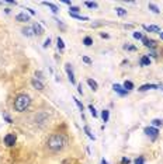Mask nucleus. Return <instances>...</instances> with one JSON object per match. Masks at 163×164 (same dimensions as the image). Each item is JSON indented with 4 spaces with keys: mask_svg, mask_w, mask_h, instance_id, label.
<instances>
[{
    "mask_svg": "<svg viewBox=\"0 0 163 164\" xmlns=\"http://www.w3.org/2000/svg\"><path fill=\"white\" fill-rule=\"evenodd\" d=\"M17 142V138H16L14 133H9V135L4 136V145L9 146V147H13Z\"/></svg>",
    "mask_w": 163,
    "mask_h": 164,
    "instance_id": "3",
    "label": "nucleus"
},
{
    "mask_svg": "<svg viewBox=\"0 0 163 164\" xmlns=\"http://www.w3.org/2000/svg\"><path fill=\"white\" fill-rule=\"evenodd\" d=\"M142 42L146 48H155L156 46V41L153 39H149V38H142Z\"/></svg>",
    "mask_w": 163,
    "mask_h": 164,
    "instance_id": "7",
    "label": "nucleus"
},
{
    "mask_svg": "<svg viewBox=\"0 0 163 164\" xmlns=\"http://www.w3.org/2000/svg\"><path fill=\"white\" fill-rule=\"evenodd\" d=\"M23 34H24L26 36H33L34 35L33 27H26V28H23Z\"/></svg>",
    "mask_w": 163,
    "mask_h": 164,
    "instance_id": "13",
    "label": "nucleus"
},
{
    "mask_svg": "<svg viewBox=\"0 0 163 164\" xmlns=\"http://www.w3.org/2000/svg\"><path fill=\"white\" fill-rule=\"evenodd\" d=\"M83 62H84V63H87V65H90V63H91V59H90V58H87V56H83Z\"/></svg>",
    "mask_w": 163,
    "mask_h": 164,
    "instance_id": "31",
    "label": "nucleus"
},
{
    "mask_svg": "<svg viewBox=\"0 0 163 164\" xmlns=\"http://www.w3.org/2000/svg\"><path fill=\"white\" fill-rule=\"evenodd\" d=\"M42 4H45V6H48V7L51 9V10H52V11H54V13H58V11H59V9H58V7H56V6H55V4L49 3V2H44V3H42Z\"/></svg>",
    "mask_w": 163,
    "mask_h": 164,
    "instance_id": "18",
    "label": "nucleus"
},
{
    "mask_svg": "<svg viewBox=\"0 0 163 164\" xmlns=\"http://www.w3.org/2000/svg\"><path fill=\"white\" fill-rule=\"evenodd\" d=\"M139 63H141V66H149L151 65V58L149 56H142Z\"/></svg>",
    "mask_w": 163,
    "mask_h": 164,
    "instance_id": "15",
    "label": "nucleus"
},
{
    "mask_svg": "<svg viewBox=\"0 0 163 164\" xmlns=\"http://www.w3.org/2000/svg\"><path fill=\"white\" fill-rule=\"evenodd\" d=\"M89 111H90V114H91V115H93V117H97V111H96V108H94V107H93V105H89Z\"/></svg>",
    "mask_w": 163,
    "mask_h": 164,
    "instance_id": "26",
    "label": "nucleus"
},
{
    "mask_svg": "<svg viewBox=\"0 0 163 164\" xmlns=\"http://www.w3.org/2000/svg\"><path fill=\"white\" fill-rule=\"evenodd\" d=\"M101 164H108V161H107V160H104V159H103V160H101Z\"/></svg>",
    "mask_w": 163,
    "mask_h": 164,
    "instance_id": "39",
    "label": "nucleus"
},
{
    "mask_svg": "<svg viewBox=\"0 0 163 164\" xmlns=\"http://www.w3.org/2000/svg\"><path fill=\"white\" fill-rule=\"evenodd\" d=\"M31 83H33V86L37 88V90H44V84L41 83L40 80H37V79H33V81H31Z\"/></svg>",
    "mask_w": 163,
    "mask_h": 164,
    "instance_id": "14",
    "label": "nucleus"
},
{
    "mask_svg": "<svg viewBox=\"0 0 163 164\" xmlns=\"http://www.w3.org/2000/svg\"><path fill=\"white\" fill-rule=\"evenodd\" d=\"M49 45H51V39L48 38V39H45V42H44V45H42V46H44V48H48V46H49Z\"/></svg>",
    "mask_w": 163,
    "mask_h": 164,
    "instance_id": "30",
    "label": "nucleus"
},
{
    "mask_svg": "<svg viewBox=\"0 0 163 164\" xmlns=\"http://www.w3.org/2000/svg\"><path fill=\"white\" fill-rule=\"evenodd\" d=\"M30 102H31V100H30V97L27 94L17 95V98L14 100V109L17 112H23V111H26L28 108Z\"/></svg>",
    "mask_w": 163,
    "mask_h": 164,
    "instance_id": "2",
    "label": "nucleus"
},
{
    "mask_svg": "<svg viewBox=\"0 0 163 164\" xmlns=\"http://www.w3.org/2000/svg\"><path fill=\"white\" fill-rule=\"evenodd\" d=\"M124 49H129V51H135L136 48H135V46H131V45H124Z\"/></svg>",
    "mask_w": 163,
    "mask_h": 164,
    "instance_id": "32",
    "label": "nucleus"
},
{
    "mask_svg": "<svg viewBox=\"0 0 163 164\" xmlns=\"http://www.w3.org/2000/svg\"><path fill=\"white\" fill-rule=\"evenodd\" d=\"M33 29H34V34H35V35H42V34H44L42 27H41L38 22H35V24L33 26Z\"/></svg>",
    "mask_w": 163,
    "mask_h": 164,
    "instance_id": "9",
    "label": "nucleus"
},
{
    "mask_svg": "<svg viewBox=\"0 0 163 164\" xmlns=\"http://www.w3.org/2000/svg\"><path fill=\"white\" fill-rule=\"evenodd\" d=\"M122 87L125 88V90H127V91H131V90H132V88H134V83H132V81H129V80H127V81H125V83L122 84Z\"/></svg>",
    "mask_w": 163,
    "mask_h": 164,
    "instance_id": "16",
    "label": "nucleus"
},
{
    "mask_svg": "<svg viewBox=\"0 0 163 164\" xmlns=\"http://www.w3.org/2000/svg\"><path fill=\"white\" fill-rule=\"evenodd\" d=\"M135 164H145V159H144L142 156H139L136 160H135Z\"/></svg>",
    "mask_w": 163,
    "mask_h": 164,
    "instance_id": "27",
    "label": "nucleus"
},
{
    "mask_svg": "<svg viewBox=\"0 0 163 164\" xmlns=\"http://www.w3.org/2000/svg\"><path fill=\"white\" fill-rule=\"evenodd\" d=\"M26 10H28V13H30V14H31V15H34V14H35V11H34L33 9H26Z\"/></svg>",
    "mask_w": 163,
    "mask_h": 164,
    "instance_id": "36",
    "label": "nucleus"
},
{
    "mask_svg": "<svg viewBox=\"0 0 163 164\" xmlns=\"http://www.w3.org/2000/svg\"><path fill=\"white\" fill-rule=\"evenodd\" d=\"M149 10H152L153 13H155V14H159L160 13V10H159V7H158V6H155V4H152V3H149Z\"/></svg>",
    "mask_w": 163,
    "mask_h": 164,
    "instance_id": "19",
    "label": "nucleus"
},
{
    "mask_svg": "<svg viewBox=\"0 0 163 164\" xmlns=\"http://www.w3.org/2000/svg\"><path fill=\"white\" fill-rule=\"evenodd\" d=\"M84 4H86V7H89V9H97V6H98L96 2H86Z\"/></svg>",
    "mask_w": 163,
    "mask_h": 164,
    "instance_id": "22",
    "label": "nucleus"
},
{
    "mask_svg": "<svg viewBox=\"0 0 163 164\" xmlns=\"http://www.w3.org/2000/svg\"><path fill=\"white\" fill-rule=\"evenodd\" d=\"M112 90L115 91L117 94H120L121 97H125V95H127L128 93H129V91L125 90V88H124L122 86H121V84H112Z\"/></svg>",
    "mask_w": 163,
    "mask_h": 164,
    "instance_id": "6",
    "label": "nucleus"
},
{
    "mask_svg": "<svg viewBox=\"0 0 163 164\" xmlns=\"http://www.w3.org/2000/svg\"><path fill=\"white\" fill-rule=\"evenodd\" d=\"M87 84L90 86V88L93 91H97L98 84H97V81H96V80H93V79H87Z\"/></svg>",
    "mask_w": 163,
    "mask_h": 164,
    "instance_id": "11",
    "label": "nucleus"
},
{
    "mask_svg": "<svg viewBox=\"0 0 163 164\" xmlns=\"http://www.w3.org/2000/svg\"><path fill=\"white\" fill-rule=\"evenodd\" d=\"M101 118H103V122H108V118H110V111L108 109H104V111H103Z\"/></svg>",
    "mask_w": 163,
    "mask_h": 164,
    "instance_id": "17",
    "label": "nucleus"
},
{
    "mask_svg": "<svg viewBox=\"0 0 163 164\" xmlns=\"http://www.w3.org/2000/svg\"><path fill=\"white\" fill-rule=\"evenodd\" d=\"M73 101H75V104H76V105L79 107V109H80V111H83V104H82V102H80L79 100L76 98V97H73Z\"/></svg>",
    "mask_w": 163,
    "mask_h": 164,
    "instance_id": "25",
    "label": "nucleus"
},
{
    "mask_svg": "<svg viewBox=\"0 0 163 164\" xmlns=\"http://www.w3.org/2000/svg\"><path fill=\"white\" fill-rule=\"evenodd\" d=\"M144 29H146L149 32H160V28L158 26H144Z\"/></svg>",
    "mask_w": 163,
    "mask_h": 164,
    "instance_id": "10",
    "label": "nucleus"
},
{
    "mask_svg": "<svg viewBox=\"0 0 163 164\" xmlns=\"http://www.w3.org/2000/svg\"><path fill=\"white\" fill-rule=\"evenodd\" d=\"M77 91H79V94H83V90H82V84L77 86Z\"/></svg>",
    "mask_w": 163,
    "mask_h": 164,
    "instance_id": "35",
    "label": "nucleus"
},
{
    "mask_svg": "<svg viewBox=\"0 0 163 164\" xmlns=\"http://www.w3.org/2000/svg\"><path fill=\"white\" fill-rule=\"evenodd\" d=\"M151 88H158V86H156V84H144V86H141L138 90L139 91H146V90H151Z\"/></svg>",
    "mask_w": 163,
    "mask_h": 164,
    "instance_id": "12",
    "label": "nucleus"
},
{
    "mask_svg": "<svg viewBox=\"0 0 163 164\" xmlns=\"http://www.w3.org/2000/svg\"><path fill=\"white\" fill-rule=\"evenodd\" d=\"M16 20L20 21V22H27V21H30V17L26 14V13H20V14L16 15Z\"/></svg>",
    "mask_w": 163,
    "mask_h": 164,
    "instance_id": "8",
    "label": "nucleus"
},
{
    "mask_svg": "<svg viewBox=\"0 0 163 164\" xmlns=\"http://www.w3.org/2000/svg\"><path fill=\"white\" fill-rule=\"evenodd\" d=\"M56 45H58V49H65V44H63V41H62V38H58L56 39Z\"/></svg>",
    "mask_w": 163,
    "mask_h": 164,
    "instance_id": "23",
    "label": "nucleus"
},
{
    "mask_svg": "<svg viewBox=\"0 0 163 164\" xmlns=\"http://www.w3.org/2000/svg\"><path fill=\"white\" fill-rule=\"evenodd\" d=\"M159 35H160V39H163V31H160Z\"/></svg>",
    "mask_w": 163,
    "mask_h": 164,
    "instance_id": "40",
    "label": "nucleus"
},
{
    "mask_svg": "<svg viewBox=\"0 0 163 164\" xmlns=\"http://www.w3.org/2000/svg\"><path fill=\"white\" fill-rule=\"evenodd\" d=\"M152 125H153L155 128L163 126V121H162V119H153V121H152Z\"/></svg>",
    "mask_w": 163,
    "mask_h": 164,
    "instance_id": "24",
    "label": "nucleus"
},
{
    "mask_svg": "<svg viewBox=\"0 0 163 164\" xmlns=\"http://www.w3.org/2000/svg\"><path fill=\"white\" fill-rule=\"evenodd\" d=\"M84 132H86V133H87V136H89V138H90V139H93V140H94V136H93V135H91V133H90V129H89V128H87V126H84Z\"/></svg>",
    "mask_w": 163,
    "mask_h": 164,
    "instance_id": "29",
    "label": "nucleus"
},
{
    "mask_svg": "<svg viewBox=\"0 0 163 164\" xmlns=\"http://www.w3.org/2000/svg\"><path fill=\"white\" fill-rule=\"evenodd\" d=\"M3 117H4V119H6V122H7V124H11V122H13V121H11V118L9 117V115H6V114H4Z\"/></svg>",
    "mask_w": 163,
    "mask_h": 164,
    "instance_id": "33",
    "label": "nucleus"
},
{
    "mask_svg": "<svg viewBox=\"0 0 163 164\" xmlns=\"http://www.w3.org/2000/svg\"><path fill=\"white\" fill-rule=\"evenodd\" d=\"M100 36H101V38H108V34H104V32H101V34H100Z\"/></svg>",
    "mask_w": 163,
    "mask_h": 164,
    "instance_id": "37",
    "label": "nucleus"
},
{
    "mask_svg": "<svg viewBox=\"0 0 163 164\" xmlns=\"http://www.w3.org/2000/svg\"><path fill=\"white\" fill-rule=\"evenodd\" d=\"M115 11H117V14L120 15V17H124V15H127V10H124L122 7H117V9H115Z\"/></svg>",
    "mask_w": 163,
    "mask_h": 164,
    "instance_id": "20",
    "label": "nucleus"
},
{
    "mask_svg": "<svg viewBox=\"0 0 163 164\" xmlns=\"http://www.w3.org/2000/svg\"><path fill=\"white\" fill-rule=\"evenodd\" d=\"M83 44L86 45V46H90V45L93 44V39H91L90 36H84V38H83Z\"/></svg>",
    "mask_w": 163,
    "mask_h": 164,
    "instance_id": "21",
    "label": "nucleus"
},
{
    "mask_svg": "<svg viewBox=\"0 0 163 164\" xmlns=\"http://www.w3.org/2000/svg\"><path fill=\"white\" fill-rule=\"evenodd\" d=\"M65 70H66V73H68L69 81H70L72 84H76V79H75V73H73L72 66L69 65V63H66V65H65Z\"/></svg>",
    "mask_w": 163,
    "mask_h": 164,
    "instance_id": "4",
    "label": "nucleus"
},
{
    "mask_svg": "<svg viewBox=\"0 0 163 164\" xmlns=\"http://www.w3.org/2000/svg\"><path fill=\"white\" fill-rule=\"evenodd\" d=\"M121 164H129V159H127V157H124L122 160H121Z\"/></svg>",
    "mask_w": 163,
    "mask_h": 164,
    "instance_id": "34",
    "label": "nucleus"
},
{
    "mask_svg": "<svg viewBox=\"0 0 163 164\" xmlns=\"http://www.w3.org/2000/svg\"><path fill=\"white\" fill-rule=\"evenodd\" d=\"M145 133L148 136H151L152 139H156L158 135H159V131H158V128H155V126H148V128H145Z\"/></svg>",
    "mask_w": 163,
    "mask_h": 164,
    "instance_id": "5",
    "label": "nucleus"
},
{
    "mask_svg": "<svg viewBox=\"0 0 163 164\" xmlns=\"http://www.w3.org/2000/svg\"><path fill=\"white\" fill-rule=\"evenodd\" d=\"M66 143H68V139H66L65 135H62V133H55V135H52L51 138L48 139L47 147L49 152L56 153V152H61V150L65 147Z\"/></svg>",
    "mask_w": 163,
    "mask_h": 164,
    "instance_id": "1",
    "label": "nucleus"
},
{
    "mask_svg": "<svg viewBox=\"0 0 163 164\" xmlns=\"http://www.w3.org/2000/svg\"><path fill=\"white\" fill-rule=\"evenodd\" d=\"M132 35H134L135 39H142V38H144V36H142V32H138V31H135Z\"/></svg>",
    "mask_w": 163,
    "mask_h": 164,
    "instance_id": "28",
    "label": "nucleus"
},
{
    "mask_svg": "<svg viewBox=\"0 0 163 164\" xmlns=\"http://www.w3.org/2000/svg\"><path fill=\"white\" fill-rule=\"evenodd\" d=\"M63 3L68 4V6H72V2H69V0H63Z\"/></svg>",
    "mask_w": 163,
    "mask_h": 164,
    "instance_id": "38",
    "label": "nucleus"
}]
</instances>
